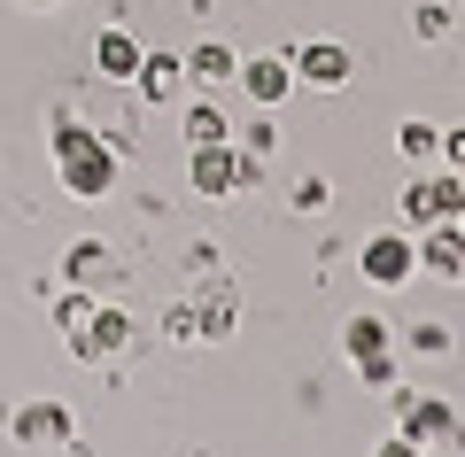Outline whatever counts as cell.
<instances>
[{"mask_svg":"<svg viewBox=\"0 0 465 457\" xmlns=\"http://www.w3.org/2000/svg\"><path fill=\"white\" fill-rule=\"evenodd\" d=\"M54 171H63V186H70L78 202H101V194L116 186V147L63 116V124H54Z\"/></svg>","mask_w":465,"mask_h":457,"instance_id":"cell-1","label":"cell"},{"mask_svg":"<svg viewBox=\"0 0 465 457\" xmlns=\"http://www.w3.org/2000/svg\"><path fill=\"white\" fill-rule=\"evenodd\" d=\"M396 202H403V225H411V233L450 225V217H465V179H458V171H411Z\"/></svg>","mask_w":465,"mask_h":457,"instance_id":"cell-2","label":"cell"},{"mask_svg":"<svg viewBox=\"0 0 465 457\" xmlns=\"http://www.w3.org/2000/svg\"><path fill=\"white\" fill-rule=\"evenodd\" d=\"M357 272H365V287L396 294L419 279V233H372L365 248H357Z\"/></svg>","mask_w":465,"mask_h":457,"instance_id":"cell-3","label":"cell"},{"mask_svg":"<svg viewBox=\"0 0 465 457\" xmlns=\"http://www.w3.org/2000/svg\"><path fill=\"white\" fill-rule=\"evenodd\" d=\"M232 85H241V101H249V109H280V101L295 94V55H241Z\"/></svg>","mask_w":465,"mask_h":457,"instance_id":"cell-4","label":"cell"},{"mask_svg":"<svg viewBox=\"0 0 465 457\" xmlns=\"http://www.w3.org/2000/svg\"><path fill=\"white\" fill-rule=\"evenodd\" d=\"M256 179V164H249V155H241V147H232V140H217V147H194V194H241V186H249Z\"/></svg>","mask_w":465,"mask_h":457,"instance_id":"cell-5","label":"cell"},{"mask_svg":"<svg viewBox=\"0 0 465 457\" xmlns=\"http://www.w3.org/2000/svg\"><path fill=\"white\" fill-rule=\"evenodd\" d=\"M70 349H78L85 364H116L124 349H133V318L116 311V303H94V318L78 326V342H70Z\"/></svg>","mask_w":465,"mask_h":457,"instance_id":"cell-6","label":"cell"},{"mask_svg":"<svg viewBox=\"0 0 465 457\" xmlns=\"http://www.w3.org/2000/svg\"><path fill=\"white\" fill-rule=\"evenodd\" d=\"M450 426H458V411H450L442 395H396V434H411L419 450H434Z\"/></svg>","mask_w":465,"mask_h":457,"instance_id":"cell-7","label":"cell"},{"mask_svg":"<svg viewBox=\"0 0 465 457\" xmlns=\"http://www.w3.org/2000/svg\"><path fill=\"white\" fill-rule=\"evenodd\" d=\"M295 85L341 94V85H349V47H341V39H311V47H295Z\"/></svg>","mask_w":465,"mask_h":457,"instance_id":"cell-8","label":"cell"},{"mask_svg":"<svg viewBox=\"0 0 465 457\" xmlns=\"http://www.w3.org/2000/svg\"><path fill=\"white\" fill-rule=\"evenodd\" d=\"M133 85H140V101H179L194 78H186V55H140Z\"/></svg>","mask_w":465,"mask_h":457,"instance_id":"cell-9","label":"cell"},{"mask_svg":"<svg viewBox=\"0 0 465 457\" xmlns=\"http://www.w3.org/2000/svg\"><path fill=\"white\" fill-rule=\"evenodd\" d=\"M8 434H16L24 450H39V442H70V411L63 403H16Z\"/></svg>","mask_w":465,"mask_h":457,"instance_id":"cell-10","label":"cell"},{"mask_svg":"<svg viewBox=\"0 0 465 457\" xmlns=\"http://www.w3.org/2000/svg\"><path fill=\"white\" fill-rule=\"evenodd\" d=\"M419 272H442V279H458V272H465L458 217H450V225H427V233H419Z\"/></svg>","mask_w":465,"mask_h":457,"instance_id":"cell-11","label":"cell"},{"mask_svg":"<svg viewBox=\"0 0 465 457\" xmlns=\"http://www.w3.org/2000/svg\"><path fill=\"white\" fill-rule=\"evenodd\" d=\"M396 155H403V164H434V155H442V124H427V116H403V124H396Z\"/></svg>","mask_w":465,"mask_h":457,"instance_id":"cell-12","label":"cell"},{"mask_svg":"<svg viewBox=\"0 0 465 457\" xmlns=\"http://www.w3.org/2000/svg\"><path fill=\"white\" fill-rule=\"evenodd\" d=\"M94 70H101V78H133V70H140V39L133 32H101L94 39Z\"/></svg>","mask_w":465,"mask_h":457,"instance_id":"cell-13","label":"cell"},{"mask_svg":"<svg viewBox=\"0 0 465 457\" xmlns=\"http://www.w3.org/2000/svg\"><path fill=\"white\" fill-rule=\"evenodd\" d=\"M217 140H232V116L217 101H186V147H217Z\"/></svg>","mask_w":465,"mask_h":457,"instance_id":"cell-14","label":"cell"},{"mask_svg":"<svg viewBox=\"0 0 465 457\" xmlns=\"http://www.w3.org/2000/svg\"><path fill=\"white\" fill-rule=\"evenodd\" d=\"M232 70H241V55H232V47H217V39L186 55V78H194V85H232Z\"/></svg>","mask_w":465,"mask_h":457,"instance_id":"cell-15","label":"cell"},{"mask_svg":"<svg viewBox=\"0 0 465 457\" xmlns=\"http://www.w3.org/2000/svg\"><path fill=\"white\" fill-rule=\"evenodd\" d=\"M341 349H349V364H357V357H381V349H388V318L357 311V318L341 326Z\"/></svg>","mask_w":465,"mask_h":457,"instance_id":"cell-16","label":"cell"},{"mask_svg":"<svg viewBox=\"0 0 465 457\" xmlns=\"http://www.w3.org/2000/svg\"><path fill=\"white\" fill-rule=\"evenodd\" d=\"M411 349H419V357H450V326H442V318H419V326H411Z\"/></svg>","mask_w":465,"mask_h":457,"instance_id":"cell-17","label":"cell"},{"mask_svg":"<svg viewBox=\"0 0 465 457\" xmlns=\"http://www.w3.org/2000/svg\"><path fill=\"white\" fill-rule=\"evenodd\" d=\"M411 32H419V39H442V32H450V8H442V0H427V8H411Z\"/></svg>","mask_w":465,"mask_h":457,"instance_id":"cell-18","label":"cell"},{"mask_svg":"<svg viewBox=\"0 0 465 457\" xmlns=\"http://www.w3.org/2000/svg\"><path fill=\"white\" fill-rule=\"evenodd\" d=\"M357 380H365V388H396V357H357Z\"/></svg>","mask_w":465,"mask_h":457,"instance_id":"cell-19","label":"cell"},{"mask_svg":"<svg viewBox=\"0 0 465 457\" xmlns=\"http://www.w3.org/2000/svg\"><path fill=\"white\" fill-rule=\"evenodd\" d=\"M94 272H109V256H101V248H94V241H85V248H78V256H70V279H94Z\"/></svg>","mask_w":465,"mask_h":457,"instance_id":"cell-20","label":"cell"},{"mask_svg":"<svg viewBox=\"0 0 465 457\" xmlns=\"http://www.w3.org/2000/svg\"><path fill=\"white\" fill-rule=\"evenodd\" d=\"M295 210H311V217L326 210V179H295Z\"/></svg>","mask_w":465,"mask_h":457,"instance_id":"cell-21","label":"cell"},{"mask_svg":"<svg viewBox=\"0 0 465 457\" xmlns=\"http://www.w3.org/2000/svg\"><path fill=\"white\" fill-rule=\"evenodd\" d=\"M442 164H450V171H465V124H450V132H442Z\"/></svg>","mask_w":465,"mask_h":457,"instance_id":"cell-22","label":"cell"},{"mask_svg":"<svg viewBox=\"0 0 465 457\" xmlns=\"http://www.w3.org/2000/svg\"><path fill=\"white\" fill-rule=\"evenodd\" d=\"M372 457H427V450H419L411 434H388V442H381V450H372Z\"/></svg>","mask_w":465,"mask_h":457,"instance_id":"cell-23","label":"cell"},{"mask_svg":"<svg viewBox=\"0 0 465 457\" xmlns=\"http://www.w3.org/2000/svg\"><path fill=\"white\" fill-rule=\"evenodd\" d=\"M442 442H450V457H465V419H458V426H450V434H442Z\"/></svg>","mask_w":465,"mask_h":457,"instance_id":"cell-24","label":"cell"},{"mask_svg":"<svg viewBox=\"0 0 465 457\" xmlns=\"http://www.w3.org/2000/svg\"><path fill=\"white\" fill-rule=\"evenodd\" d=\"M24 8H63V0H24Z\"/></svg>","mask_w":465,"mask_h":457,"instance_id":"cell-25","label":"cell"},{"mask_svg":"<svg viewBox=\"0 0 465 457\" xmlns=\"http://www.w3.org/2000/svg\"><path fill=\"white\" fill-rule=\"evenodd\" d=\"M458 241H465V217H458Z\"/></svg>","mask_w":465,"mask_h":457,"instance_id":"cell-26","label":"cell"},{"mask_svg":"<svg viewBox=\"0 0 465 457\" xmlns=\"http://www.w3.org/2000/svg\"><path fill=\"white\" fill-rule=\"evenodd\" d=\"M458 279H465V272H458Z\"/></svg>","mask_w":465,"mask_h":457,"instance_id":"cell-27","label":"cell"}]
</instances>
